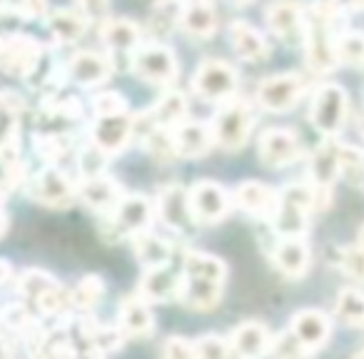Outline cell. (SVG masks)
Returning a JSON list of instances; mask_svg holds the SVG:
<instances>
[{"mask_svg":"<svg viewBox=\"0 0 364 359\" xmlns=\"http://www.w3.org/2000/svg\"><path fill=\"white\" fill-rule=\"evenodd\" d=\"M339 267L347 277L357 279V282H364V250L359 245L354 247H342L339 250V257H337Z\"/></svg>","mask_w":364,"mask_h":359,"instance_id":"cell-41","label":"cell"},{"mask_svg":"<svg viewBox=\"0 0 364 359\" xmlns=\"http://www.w3.org/2000/svg\"><path fill=\"white\" fill-rule=\"evenodd\" d=\"M162 357H170V359H188V357H198L195 354V342L185 337H170L162 347Z\"/></svg>","mask_w":364,"mask_h":359,"instance_id":"cell-46","label":"cell"},{"mask_svg":"<svg viewBox=\"0 0 364 359\" xmlns=\"http://www.w3.org/2000/svg\"><path fill=\"white\" fill-rule=\"evenodd\" d=\"M235 3H240V6H247V3H252V0H235Z\"/></svg>","mask_w":364,"mask_h":359,"instance_id":"cell-53","label":"cell"},{"mask_svg":"<svg viewBox=\"0 0 364 359\" xmlns=\"http://www.w3.org/2000/svg\"><path fill=\"white\" fill-rule=\"evenodd\" d=\"M272 334L257 319H250V322H242L232 329L230 334V347H232V354H240V357H259V354H267L269 347H272Z\"/></svg>","mask_w":364,"mask_h":359,"instance_id":"cell-28","label":"cell"},{"mask_svg":"<svg viewBox=\"0 0 364 359\" xmlns=\"http://www.w3.org/2000/svg\"><path fill=\"white\" fill-rule=\"evenodd\" d=\"M132 73L150 85H172L180 75L177 55L162 43H147L132 53Z\"/></svg>","mask_w":364,"mask_h":359,"instance_id":"cell-10","label":"cell"},{"mask_svg":"<svg viewBox=\"0 0 364 359\" xmlns=\"http://www.w3.org/2000/svg\"><path fill=\"white\" fill-rule=\"evenodd\" d=\"M155 215V203L145 195H125V198L117 203V208L110 215H105V227L102 235L107 240H132L137 232L147 230L152 225Z\"/></svg>","mask_w":364,"mask_h":359,"instance_id":"cell-6","label":"cell"},{"mask_svg":"<svg viewBox=\"0 0 364 359\" xmlns=\"http://www.w3.org/2000/svg\"><path fill=\"white\" fill-rule=\"evenodd\" d=\"M92 112L95 115H117V112H127V102L120 92H100L92 100Z\"/></svg>","mask_w":364,"mask_h":359,"instance_id":"cell-44","label":"cell"},{"mask_svg":"<svg viewBox=\"0 0 364 359\" xmlns=\"http://www.w3.org/2000/svg\"><path fill=\"white\" fill-rule=\"evenodd\" d=\"M357 127H359V135H362V137H364V115H362V117H359V125H357Z\"/></svg>","mask_w":364,"mask_h":359,"instance_id":"cell-52","label":"cell"},{"mask_svg":"<svg viewBox=\"0 0 364 359\" xmlns=\"http://www.w3.org/2000/svg\"><path fill=\"white\" fill-rule=\"evenodd\" d=\"M289 332L294 334V339L302 344L307 354L317 352L332 337V319L322 309H299L297 314H292Z\"/></svg>","mask_w":364,"mask_h":359,"instance_id":"cell-17","label":"cell"},{"mask_svg":"<svg viewBox=\"0 0 364 359\" xmlns=\"http://www.w3.org/2000/svg\"><path fill=\"white\" fill-rule=\"evenodd\" d=\"M232 200H235V205L242 210V213H247V215H252V218L269 223V220H272V215H274V210H277L279 193L269 188V185H264V183L247 180V183L237 185Z\"/></svg>","mask_w":364,"mask_h":359,"instance_id":"cell-22","label":"cell"},{"mask_svg":"<svg viewBox=\"0 0 364 359\" xmlns=\"http://www.w3.org/2000/svg\"><path fill=\"white\" fill-rule=\"evenodd\" d=\"M112 75V63L102 53L80 50L68 60V77L80 87H97L105 85Z\"/></svg>","mask_w":364,"mask_h":359,"instance_id":"cell-21","label":"cell"},{"mask_svg":"<svg viewBox=\"0 0 364 359\" xmlns=\"http://www.w3.org/2000/svg\"><path fill=\"white\" fill-rule=\"evenodd\" d=\"M172 140H175V152L182 160H198L205 157L215 145L213 127L203 125V122H180L177 127H172Z\"/></svg>","mask_w":364,"mask_h":359,"instance_id":"cell-23","label":"cell"},{"mask_svg":"<svg viewBox=\"0 0 364 359\" xmlns=\"http://www.w3.org/2000/svg\"><path fill=\"white\" fill-rule=\"evenodd\" d=\"M332 3L339 11H352V13L364 11V0H332Z\"/></svg>","mask_w":364,"mask_h":359,"instance_id":"cell-48","label":"cell"},{"mask_svg":"<svg viewBox=\"0 0 364 359\" xmlns=\"http://www.w3.org/2000/svg\"><path fill=\"white\" fill-rule=\"evenodd\" d=\"M18 292L23 299H31L41 314L46 317H63L65 312L73 309V297L58 279L50 274L41 272V269H28L18 277Z\"/></svg>","mask_w":364,"mask_h":359,"instance_id":"cell-4","label":"cell"},{"mask_svg":"<svg viewBox=\"0 0 364 359\" xmlns=\"http://www.w3.org/2000/svg\"><path fill=\"white\" fill-rule=\"evenodd\" d=\"M117 322H120L122 332L132 339H147L155 329L150 302L142 294H132V297L122 299L120 309H117Z\"/></svg>","mask_w":364,"mask_h":359,"instance_id":"cell-25","label":"cell"},{"mask_svg":"<svg viewBox=\"0 0 364 359\" xmlns=\"http://www.w3.org/2000/svg\"><path fill=\"white\" fill-rule=\"evenodd\" d=\"M102 294H105V284L95 274H87L80 282L75 284V289L70 292L73 297V309H77L80 314H90L92 309H97V304L102 302Z\"/></svg>","mask_w":364,"mask_h":359,"instance_id":"cell-36","label":"cell"},{"mask_svg":"<svg viewBox=\"0 0 364 359\" xmlns=\"http://www.w3.org/2000/svg\"><path fill=\"white\" fill-rule=\"evenodd\" d=\"M223 284L218 279H200V277H182L180 302L198 312H210L220 304L223 297Z\"/></svg>","mask_w":364,"mask_h":359,"instance_id":"cell-30","label":"cell"},{"mask_svg":"<svg viewBox=\"0 0 364 359\" xmlns=\"http://www.w3.org/2000/svg\"><path fill=\"white\" fill-rule=\"evenodd\" d=\"M31 200L53 210H65L77 200V183L55 165H46L31 180Z\"/></svg>","mask_w":364,"mask_h":359,"instance_id":"cell-12","label":"cell"},{"mask_svg":"<svg viewBox=\"0 0 364 359\" xmlns=\"http://www.w3.org/2000/svg\"><path fill=\"white\" fill-rule=\"evenodd\" d=\"M210 127H213L215 145L228 152L240 150V147L247 145L250 135L255 130L252 105L247 100H240V97H230V100L220 102V110L213 117Z\"/></svg>","mask_w":364,"mask_h":359,"instance_id":"cell-3","label":"cell"},{"mask_svg":"<svg viewBox=\"0 0 364 359\" xmlns=\"http://www.w3.org/2000/svg\"><path fill=\"white\" fill-rule=\"evenodd\" d=\"M6 6L23 21H43V18H48L46 0H6Z\"/></svg>","mask_w":364,"mask_h":359,"instance_id":"cell-43","label":"cell"},{"mask_svg":"<svg viewBox=\"0 0 364 359\" xmlns=\"http://www.w3.org/2000/svg\"><path fill=\"white\" fill-rule=\"evenodd\" d=\"M304 90H307V77L302 73H277L259 82L255 100L267 112H287L302 100Z\"/></svg>","mask_w":364,"mask_h":359,"instance_id":"cell-9","label":"cell"},{"mask_svg":"<svg viewBox=\"0 0 364 359\" xmlns=\"http://www.w3.org/2000/svg\"><path fill=\"white\" fill-rule=\"evenodd\" d=\"M182 292V274L170 272V267H147L140 279L137 294L147 299L150 304H165L172 299H180Z\"/></svg>","mask_w":364,"mask_h":359,"instance_id":"cell-24","label":"cell"},{"mask_svg":"<svg viewBox=\"0 0 364 359\" xmlns=\"http://www.w3.org/2000/svg\"><path fill=\"white\" fill-rule=\"evenodd\" d=\"M155 3H172V0H155Z\"/></svg>","mask_w":364,"mask_h":359,"instance_id":"cell-54","label":"cell"},{"mask_svg":"<svg viewBox=\"0 0 364 359\" xmlns=\"http://www.w3.org/2000/svg\"><path fill=\"white\" fill-rule=\"evenodd\" d=\"M188 112H190V105H188V97L182 95L180 90H170L167 95H162L160 100L152 105V110L147 115L152 117V122L160 127H177L180 122L188 120Z\"/></svg>","mask_w":364,"mask_h":359,"instance_id":"cell-34","label":"cell"},{"mask_svg":"<svg viewBox=\"0 0 364 359\" xmlns=\"http://www.w3.org/2000/svg\"><path fill=\"white\" fill-rule=\"evenodd\" d=\"M240 75L228 60L208 58L193 75V92L205 102H225L237 95Z\"/></svg>","mask_w":364,"mask_h":359,"instance_id":"cell-8","label":"cell"},{"mask_svg":"<svg viewBox=\"0 0 364 359\" xmlns=\"http://www.w3.org/2000/svg\"><path fill=\"white\" fill-rule=\"evenodd\" d=\"M155 215L175 232H188L193 225H198L193 218V210H190L188 190L182 185H167L157 193Z\"/></svg>","mask_w":364,"mask_h":359,"instance_id":"cell-15","label":"cell"},{"mask_svg":"<svg viewBox=\"0 0 364 359\" xmlns=\"http://www.w3.org/2000/svg\"><path fill=\"white\" fill-rule=\"evenodd\" d=\"M100 38L105 48H110L117 55H132L142 45V31L137 23L127 18H107L100 26Z\"/></svg>","mask_w":364,"mask_h":359,"instance_id":"cell-27","label":"cell"},{"mask_svg":"<svg viewBox=\"0 0 364 359\" xmlns=\"http://www.w3.org/2000/svg\"><path fill=\"white\" fill-rule=\"evenodd\" d=\"M132 247H135V257L145 264V269L165 267V264H170L172 252H175L172 242H167L160 235L150 232V227L142 230V232H137L135 237H132Z\"/></svg>","mask_w":364,"mask_h":359,"instance_id":"cell-33","label":"cell"},{"mask_svg":"<svg viewBox=\"0 0 364 359\" xmlns=\"http://www.w3.org/2000/svg\"><path fill=\"white\" fill-rule=\"evenodd\" d=\"M314 188L309 183H292L279 190L277 210L272 215V227L279 237L304 235L309 227V215L314 213Z\"/></svg>","mask_w":364,"mask_h":359,"instance_id":"cell-2","label":"cell"},{"mask_svg":"<svg viewBox=\"0 0 364 359\" xmlns=\"http://www.w3.org/2000/svg\"><path fill=\"white\" fill-rule=\"evenodd\" d=\"M257 155L267 167H287L302 160L304 150L299 135L289 127H269L259 135Z\"/></svg>","mask_w":364,"mask_h":359,"instance_id":"cell-14","label":"cell"},{"mask_svg":"<svg viewBox=\"0 0 364 359\" xmlns=\"http://www.w3.org/2000/svg\"><path fill=\"white\" fill-rule=\"evenodd\" d=\"M272 262L284 277L289 279H302L309 272L312 264V250H309L304 235H294V237H279L274 245Z\"/></svg>","mask_w":364,"mask_h":359,"instance_id":"cell-19","label":"cell"},{"mask_svg":"<svg viewBox=\"0 0 364 359\" xmlns=\"http://www.w3.org/2000/svg\"><path fill=\"white\" fill-rule=\"evenodd\" d=\"M77 6H80L87 16H100V13H105L107 0H77Z\"/></svg>","mask_w":364,"mask_h":359,"instance_id":"cell-47","label":"cell"},{"mask_svg":"<svg viewBox=\"0 0 364 359\" xmlns=\"http://www.w3.org/2000/svg\"><path fill=\"white\" fill-rule=\"evenodd\" d=\"M135 137V117L127 112H117V115H95V125H92V142L107 155H115L127 147V142Z\"/></svg>","mask_w":364,"mask_h":359,"instance_id":"cell-16","label":"cell"},{"mask_svg":"<svg viewBox=\"0 0 364 359\" xmlns=\"http://www.w3.org/2000/svg\"><path fill=\"white\" fill-rule=\"evenodd\" d=\"M177 21H180L182 31L193 38H200V41H208L218 31V13H215V6L210 0H190V3H185Z\"/></svg>","mask_w":364,"mask_h":359,"instance_id":"cell-29","label":"cell"},{"mask_svg":"<svg viewBox=\"0 0 364 359\" xmlns=\"http://www.w3.org/2000/svg\"><path fill=\"white\" fill-rule=\"evenodd\" d=\"M230 45L245 63H262L269 58V41L262 36V31L245 21H235L230 26Z\"/></svg>","mask_w":364,"mask_h":359,"instance_id":"cell-26","label":"cell"},{"mask_svg":"<svg viewBox=\"0 0 364 359\" xmlns=\"http://www.w3.org/2000/svg\"><path fill=\"white\" fill-rule=\"evenodd\" d=\"M77 334L80 339L87 344V352L90 354H107L115 352V349L122 347V332L120 327H107V324H97L95 319H82L77 324Z\"/></svg>","mask_w":364,"mask_h":359,"instance_id":"cell-32","label":"cell"},{"mask_svg":"<svg viewBox=\"0 0 364 359\" xmlns=\"http://www.w3.org/2000/svg\"><path fill=\"white\" fill-rule=\"evenodd\" d=\"M43 58V45L31 36H0V73L18 80H28L38 70Z\"/></svg>","mask_w":364,"mask_h":359,"instance_id":"cell-11","label":"cell"},{"mask_svg":"<svg viewBox=\"0 0 364 359\" xmlns=\"http://www.w3.org/2000/svg\"><path fill=\"white\" fill-rule=\"evenodd\" d=\"M334 317L352 329H364V292L347 287L334 299Z\"/></svg>","mask_w":364,"mask_h":359,"instance_id":"cell-35","label":"cell"},{"mask_svg":"<svg viewBox=\"0 0 364 359\" xmlns=\"http://www.w3.org/2000/svg\"><path fill=\"white\" fill-rule=\"evenodd\" d=\"M190 210H193L195 223H223L230 213H232V195L223 188V185L213 183V180H200L188 190Z\"/></svg>","mask_w":364,"mask_h":359,"instance_id":"cell-13","label":"cell"},{"mask_svg":"<svg viewBox=\"0 0 364 359\" xmlns=\"http://www.w3.org/2000/svg\"><path fill=\"white\" fill-rule=\"evenodd\" d=\"M6 230H8V215L3 213V208H0V237L6 235Z\"/></svg>","mask_w":364,"mask_h":359,"instance_id":"cell-50","label":"cell"},{"mask_svg":"<svg viewBox=\"0 0 364 359\" xmlns=\"http://www.w3.org/2000/svg\"><path fill=\"white\" fill-rule=\"evenodd\" d=\"M339 165H342V175L359 177L364 172V150L357 145L339 142Z\"/></svg>","mask_w":364,"mask_h":359,"instance_id":"cell-42","label":"cell"},{"mask_svg":"<svg viewBox=\"0 0 364 359\" xmlns=\"http://www.w3.org/2000/svg\"><path fill=\"white\" fill-rule=\"evenodd\" d=\"M36 152L48 165H58L70 152V137L60 130H53L48 135H36Z\"/></svg>","mask_w":364,"mask_h":359,"instance_id":"cell-37","label":"cell"},{"mask_svg":"<svg viewBox=\"0 0 364 359\" xmlns=\"http://www.w3.org/2000/svg\"><path fill=\"white\" fill-rule=\"evenodd\" d=\"M105 165H107V152H102L92 140L90 145L80 147V152H77V175L80 177L102 175Z\"/></svg>","mask_w":364,"mask_h":359,"instance_id":"cell-39","label":"cell"},{"mask_svg":"<svg viewBox=\"0 0 364 359\" xmlns=\"http://www.w3.org/2000/svg\"><path fill=\"white\" fill-rule=\"evenodd\" d=\"M349 95L339 82H322L309 105V122L324 137H337L347 122Z\"/></svg>","mask_w":364,"mask_h":359,"instance_id":"cell-5","label":"cell"},{"mask_svg":"<svg viewBox=\"0 0 364 359\" xmlns=\"http://www.w3.org/2000/svg\"><path fill=\"white\" fill-rule=\"evenodd\" d=\"M337 11L332 0H314L304 8V60L314 75H327L339 65L337 53Z\"/></svg>","mask_w":364,"mask_h":359,"instance_id":"cell-1","label":"cell"},{"mask_svg":"<svg viewBox=\"0 0 364 359\" xmlns=\"http://www.w3.org/2000/svg\"><path fill=\"white\" fill-rule=\"evenodd\" d=\"M357 245H359V247L364 250V225H362V227H359V235H357Z\"/></svg>","mask_w":364,"mask_h":359,"instance_id":"cell-51","label":"cell"},{"mask_svg":"<svg viewBox=\"0 0 364 359\" xmlns=\"http://www.w3.org/2000/svg\"><path fill=\"white\" fill-rule=\"evenodd\" d=\"M13 274H16L13 264H11V262H6V259H0V287H6V284L13 279Z\"/></svg>","mask_w":364,"mask_h":359,"instance_id":"cell-49","label":"cell"},{"mask_svg":"<svg viewBox=\"0 0 364 359\" xmlns=\"http://www.w3.org/2000/svg\"><path fill=\"white\" fill-rule=\"evenodd\" d=\"M48 31L63 45H70V43L80 41L87 31V13L77 11V8H58V11L48 13Z\"/></svg>","mask_w":364,"mask_h":359,"instance_id":"cell-31","label":"cell"},{"mask_svg":"<svg viewBox=\"0 0 364 359\" xmlns=\"http://www.w3.org/2000/svg\"><path fill=\"white\" fill-rule=\"evenodd\" d=\"M337 53L339 63L364 68V33L347 31L342 36H337Z\"/></svg>","mask_w":364,"mask_h":359,"instance_id":"cell-38","label":"cell"},{"mask_svg":"<svg viewBox=\"0 0 364 359\" xmlns=\"http://www.w3.org/2000/svg\"><path fill=\"white\" fill-rule=\"evenodd\" d=\"M269 31L282 43H294L304 33V8L297 0H274L264 13Z\"/></svg>","mask_w":364,"mask_h":359,"instance_id":"cell-20","label":"cell"},{"mask_svg":"<svg viewBox=\"0 0 364 359\" xmlns=\"http://www.w3.org/2000/svg\"><path fill=\"white\" fill-rule=\"evenodd\" d=\"M195 354L205 359H223L232 354V347H230V337H220V334H205L195 342Z\"/></svg>","mask_w":364,"mask_h":359,"instance_id":"cell-40","label":"cell"},{"mask_svg":"<svg viewBox=\"0 0 364 359\" xmlns=\"http://www.w3.org/2000/svg\"><path fill=\"white\" fill-rule=\"evenodd\" d=\"M0 319H3L11 329H16V332H21V334L33 324L31 314L26 312L23 304H11V307H6L3 312H0Z\"/></svg>","mask_w":364,"mask_h":359,"instance_id":"cell-45","label":"cell"},{"mask_svg":"<svg viewBox=\"0 0 364 359\" xmlns=\"http://www.w3.org/2000/svg\"><path fill=\"white\" fill-rule=\"evenodd\" d=\"M77 198L82 200L85 208H90L92 213L105 218V215H110L112 210L117 208V203L122 200V190L112 177H107L105 172H102V175L80 177V180H77Z\"/></svg>","mask_w":364,"mask_h":359,"instance_id":"cell-18","label":"cell"},{"mask_svg":"<svg viewBox=\"0 0 364 359\" xmlns=\"http://www.w3.org/2000/svg\"><path fill=\"white\" fill-rule=\"evenodd\" d=\"M342 175L337 137H324L309 157V185L314 188V208L324 210L332 203V188Z\"/></svg>","mask_w":364,"mask_h":359,"instance_id":"cell-7","label":"cell"}]
</instances>
